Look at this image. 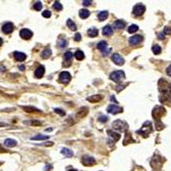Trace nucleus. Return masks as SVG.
<instances>
[{
	"instance_id": "obj_1",
	"label": "nucleus",
	"mask_w": 171,
	"mask_h": 171,
	"mask_svg": "<svg viewBox=\"0 0 171 171\" xmlns=\"http://www.w3.org/2000/svg\"><path fill=\"white\" fill-rule=\"evenodd\" d=\"M159 90L163 96L161 102H171V85L167 81L163 79L159 81Z\"/></svg>"
},
{
	"instance_id": "obj_2",
	"label": "nucleus",
	"mask_w": 171,
	"mask_h": 171,
	"mask_svg": "<svg viewBox=\"0 0 171 171\" xmlns=\"http://www.w3.org/2000/svg\"><path fill=\"white\" fill-rule=\"evenodd\" d=\"M165 114V109L164 107H161V106H157V107L154 108L153 110V117L155 119V122H156V129L157 130H161L162 128H164V125L163 123L160 122V119L163 115Z\"/></svg>"
},
{
	"instance_id": "obj_3",
	"label": "nucleus",
	"mask_w": 171,
	"mask_h": 171,
	"mask_svg": "<svg viewBox=\"0 0 171 171\" xmlns=\"http://www.w3.org/2000/svg\"><path fill=\"white\" fill-rule=\"evenodd\" d=\"M152 131H153V125H152L151 121H146L143 123L142 128H140L139 130H137L136 132L138 134H140V135H142V136L146 137V136H148Z\"/></svg>"
},
{
	"instance_id": "obj_4",
	"label": "nucleus",
	"mask_w": 171,
	"mask_h": 171,
	"mask_svg": "<svg viewBox=\"0 0 171 171\" xmlns=\"http://www.w3.org/2000/svg\"><path fill=\"white\" fill-rule=\"evenodd\" d=\"M113 127H114V129H117L118 131L124 132L128 129V124L122 120H116L113 122Z\"/></svg>"
},
{
	"instance_id": "obj_5",
	"label": "nucleus",
	"mask_w": 171,
	"mask_h": 171,
	"mask_svg": "<svg viewBox=\"0 0 171 171\" xmlns=\"http://www.w3.org/2000/svg\"><path fill=\"white\" fill-rule=\"evenodd\" d=\"M110 78L115 82H119V81L123 80L125 78V74L122 71H115L110 75Z\"/></svg>"
},
{
	"instance_id": "obj_6",
	"label": "nucleus",
	"mask_w": 171,
	"mask_h": 171,
	"mask_svg": "<svg viewBox=\"0 0 171 171\" xmlns=\"http://www.w3.org/2000/svg\"><path fill=\"white\" fill-rule=\"evenodd\" d=\"M97 48L102 51L104 55H108V54L111 52V48H108V43L106 41H100L99 44H97Z\"/></svg>"
},
{
	"instance_id": "obj_7",
	"label": "nucleus",
	"mask_w": 171,
	"mask_h": 171,
	"mask_svg": "<svg viewBox=\"0 0 171 171\" xmlns=\"http://www.w3.org/2000/svg\"><path fill=\"white\" fill-rule=\"evenodd\" d=\"M145 12H146V6L142 3L136 4L133 7V9H132V12H133V15L135 17H137V15H142Z\"/></svg>"
},
{
	"instance_id": "obj_8",
	"label": "nucleus",
	"mask_w": 171,
	"mask_h": 171,
	"mask_svg": "<svg viewBox=\"0 0 171 171\" xmlns=\"http://www.w3.org/2000/svg\"><path fill=\"white\" fill-rule=\"evenodd\" d=\"M59 81H61L62 83H69L70 80H71V74H70L69 72H62L61 74H59Z\"/></svg>"
},
{
	"instance_id": "obj_9",
	"label": "nucleus",
	"mask_w": 171,
	"mask_h": 171,
	"mask_svg": "<svg viewBox=\"0 0 171 171\" xmlns=\"http://www.w3.org/2000/svg\"><path fill=\"white\" fill-rule=\"evenodd\" d=\"M107 111L110 114H114V115H116V114H119V113H122L123 112V109L118 107V106H114V105H110L107 109Z\"/></svg>"
},
{
	"instance_id": "obj_10",
	"label": "nucleus",
	"mask_w": 171,
	"mask_h": 171,
	"mask_svg": "<svg viewBox=\"0 0 171 171\" xmlns=\"http://www.w3.org/2000/svg\"><path fill=\"white\" fill-rule=\"evenodd\" d=\"M82 164L84 166H91L96 164V160L90 156H84L82 158Z\"/></svg>"
},
{
	"instance_id": "obj_11",
	"label": "nucleus",
	"mask_w": 171,
	"mask_h": 171,
	"mask_svg": "<svg viewBox=\"0 0 171 171\" xmlns=\"http://www.w3.org/2000/svg\"><path fill=\"white\" fill-rule=\"evenodd\" d=\"M20 36L22 38H24V39L28 40L32 36H33V32H32L31 30H29V29H22L21 32H20Z\"/></svg>"
},
{
	"instance_id": "obj_12",
	"label": "nucleus",
	"mask_w": 171,
	"mask_h": 171,
	"mask_svg": "<svg viewBox=\"0 0 171 171\" xmlns=\"http://www.w3.org/2000/svg\"><path fill=\"white\" fill-rule=\"evenodd\" d=\"M112 61L116 65H118V66H122V65L124 64V59L118 53H114L113 54V55H112Z\"/></svg>"
},
{
	"instance_id": "obj_13",
	"label": "nucleus",
	"mask_w": 171,
	"mask_h": 171,
	"mask_svg": "<svg viewBox=\"0 0 171 171\" xmlns=\"http://www.w3.org/2000/svg\"><path fill=\"white\" fill-rule=\"evenodd\" d=\"M13 29H15V26H13L12 23H6L2 26V31L5 34H10L13 31Z\"/></svg>"
},
{
	"instance_id": "obj_14",
	"label": "nucleus",
	"mask_w": 171,
	"mask_h": 171,
	"mask_svg": "<svg viewBox=\"0 0 171 171\" xmlns=\"http://www.w3.org/2000/svg\"><path fill=\"white\" fill-rule=\"evenodd\" d=\"M142 41V37L140 35H134L129 39V43L131 45H136L138 43H140Z\"/></svg>"
},
{
	"instance_id": "obj_15",
	"label": "nucleus",
	"mask_w": 171,
	"mask_h": 171,
	"mask_svg": "<svg viewBox=\"0 0 171 171\" xmlns=\"http://www.w3.org/2000/svg\"><path fill=\"white\" fill-rule=\"evenodd\" d=\"M44 72H45L44 67H43V66H39L36 69V71H35V77H36V78L43 77V75H44Z\"/></svg>"
},
{
	"instance_id": "obj_16",
	"label": "nucleus",
	"mask_w": 171,
	"mask_h": 171,
	"mask_svg": "<svg viewBox=\"0 0 171 171\" xmlns=\"http://www.w3.org/2000/svg\"><path fill=\"white\" fill-rule=\"evenodd\" d=\"M108 134H109V136H110V137L114 140V142H118V140L120 139V137H121L120 134H119V133H116V132H113L112 130H108Z\"/></svg>"
},
{
	"instance_id": "obj_17",
	"label": "nucleus",
	"mask_w": 171,
	"mask_h": 171,
	"mask_svg": "<svg viewBox=\"0 0 171 171\" xmlns=\"http://www.w3.org/2000/svg\"><path fill=\"white\" fill-rule=\"evenodd\" d=\"M4 145L6 146L7 148H13V146H15L18 145V142L15 139H12V138H7V139H5Z\"/></svg>"
},
{
	"instance_id": "obj_18",
	"label": "nucleus",
	"mask_w": 171,
	"mask_h": 171,
	"mask_svg": "<svg viewBox=\"0 0 171 171\" xmlns=\"http://www.w3.org/2000/svg\"><path fill=\"white\" fill-rule=\"evenodd\" d=\"M15 59H17L18 62H23V61H25V59H26L27 55L25 53H23V52L17 51V52H15Z\"/></svg>"
},
{
	"instance_id": "obj_19",
	"label": "nucleus",
	"mask_w": 171,
	"mask_h": 171,
	"mask_svg": "<svg viewBox=\"0 0 171 171\" xmlns=\"http://www.w3.org/2000/svg\"><path fill=\"white\" fill-rule=\"evenodd\" d=\"M102 96H99V94H96V96L87 97V100L90 102H99V100H102Z\"/></svg>"
},
{
	"instance_id": "obj_20",
	"label": "nucleus",
	"mask_w": 171,
	"mask_h": 171,
	"mask_svg": "<svg viewBox=\"0 0 171 171\" xmlns=\"http://www.w3.org/2000/svg\"><path fill=\"white\" fill-rule=\"evenodd\" d=\"M102 34L106 35V36H110V35L113 34V29L111 26H106L104 29H102Z\"/></svg>"
},
{
	"instance_id": "obj_21",
	"label": "nucleus",
	"mask_w": 171,
	"mask_h": 171,
	"mask_svg": "<svg viewBox=\"0 0 171 171\" xmlns=\"http://www.w3.org/2000/svg\"><path fill=\"white\" fill-rule=\"evenodd\" d=\"M23 109L28 113H41V111L38 110L36 108H34V107H23Z\"/></svg>"
},
{
	"instance_id": "obj_22",
	"label": "nucleus",
	"mask_w": 171,
	"mask_h": 171,
	"mask_svg": "<svg viewBox=\"0 0 171 171\" xmlns=\"http://www.w3.org/2000/svg\"><path fill=\"white\" fill-rule=\"evenodd\" d=\"M50 55H51V50H50V48H45V49L43 50L42 53H41L42 59H48Z\"/></svg>"
},
{
	"instance_id": "obj_23",
	"label": "nucleus",
	"mask_w": 171,
	"mask_h": 171,
	"mask_svg": "<svg viewBox=\"0 0 171 171\" xmlns=\"http://www.w3.org/2000/svg\"><path fill=\"white\" fill-rule=\"evenodd\" d=\"M89 15H90V12H89V10L87 9H81L79 12V15L81 18H87L89 17Z\"/></svg>"
},
{
	"instance_id": "obj_24",
	"label": "nucleus",
	"mask_w": 171,
	"mask_h": 171,
	"mask_svg": "<svg viewBox=\"0 0 171 171\" xmlns=\"http://www.w3.org/2000/svg\"><path fill=\"white\" fill-rule=\"evenodd\" d=\"M48 137H49V135H42V134H39V135H36V136L31 137V139H32V140H45V139H47Z\"/></svg>"
},
{
	"instance_id": "obj_25",
	"label": "nucleus",
	"mask_w": 171,
	"mask_h": 171,
	"mask_svg": "<svg viewBox=\"0 0 171 171\" xmlns=\"http://www.w3.org/2000/svg\"><path fill=\"white\" fill-rule=\"evenodd\" d=\"M87 33L89 35V37H96L97 34H99V31H97V29L96 28H90L88 30Z\"/></svg>"
},
{
	"instance_id": "obj_26",
	"label": "nucleus",
	"mask_w": 171,
	"mask_h": 171,
	"mask_svg": "<svg viewBox=\"0 0 171 171\" xmlns=\"http://www.w3.org/2000/svg\"><path fill=\"white\" fill-rule=\"evenodd\" d=\"M114 27H115V29H123L125 27V23L123 21H117L114 24Z\"/></svg>"
},
{
	"instance_id": "obj_27",
	"label": "nucleus",
	"mask_w": 171,
	"mask_h": 171,
	"mask_svg": "<svg viewBox=\"0 0 171 171\" xmlns=\"http://www.w3.org/2000/svg\"><path fill=\"white\" fill-rule=\"evenodd\" d=\"M58 44H59V46L61 48H64V47H66V46L68 45V41L65 39V38H59V41H58Z\"/></svg>"
},
{
	"instance_id": "obj_28",
	"label": "nucleus",
	"mask_w": 171,
	"mask_h": 171,
	"mask_svg": "<svg viewBox=\"0 0 171 171\" xmlns=\"http://www.w3.org/2000/svg\"><path fill=\"white\" fill-rule=\"evenodd\" d=\"M67 26L69 27L71 30H73V31H76V30H77V26H76V24L72 20H68L67 21Z\"/></svg>"
},
{
	"instance_id": "obj_29",
	"label": "nucleus",
	"mask_w": 171,
	"mask_h": 171,
	"mask_svg": "<svg viewBox=\"0 0 171 171\" xmlns=\"http://www.w3.org/2000/svg\"><path fill=\"white\" fill-rule=\"evenodd\" d=\"M62 154L64 155V156H66V157H72L73 155V152L70 150V149H67V148H65V149H63V150H62Z\"/></svg>"
},
{
	"instance_id": "obj_30",
	"label": "nucleus",
	"mask_w": 171,
	"mask_h": 171,
	"mask_svg": "<svg viewBox=\"0 0 171 171\" xmlns=\"http://www.w3.org/2000/svg\"><path fill=\"white\" fill-rule=\"evenodd\" d=\"M25 124H27V125H33V126H39V125H41L42 124V122H40V121H36V120H34V121H25L24 122Z\"/></svg>"
},
{
	"instance_id": "obj_31",
	"label": "nucleus",
	"mask_w": 171,
	"mask_h": 171,
	"mask_svg": "<svg viewBox=\"0 0 171 171\" xmlns=\"http://www.w3.org/2000/svg\"><path fill=\"white\" fill-rule=\"evenodd\" d=\"M75 58L78 59V61H82V59H84V53L83 51L81 50H77L75 52Z\"/></svg>"
},
{
	"instance_id": "obj_32",
	"label": "nucleus",
	"mask_w": 171,
	"mask_h": 171,
	"mask_svg": "<svg viewBox=\"0 0 171 171\" xmlns=\"http://www.w3.org/2000/svg\"><path fill=\"white\" fill-rule=\"evenodd\" d=\"M107 18H108V12H106V10H104V12H100L99 13V21H105Z\"/></svg>"
},
{
	"instance_id": "obj_33",
	"label": "nucleus",
	"mask_w": 171,
	"mask_h": 171,
	"mask_svg": "<svg viewBox=\"0 0 171 171\" xmlns=\"http://www.w3.org/2000/svg\"><path fill=\"white\" fill-rule=\"evenodd\" d=\"M72 58H73V53L71 51H67V52L65 53V61L69 62V64H70V62H71Z\"/></svg>"
},
{
	"instance_id": "obj_34",
	"label": "nucleus",
	"mask_w": 171,
	"mask_h": 171,
	"mask_svg": "<svg viewBox=\"0 0 171 171\" xmlns=\"http://www.w3.org/2000/svg\"><path fill=\"white\" fill-rule=\"evenodd\" d=\"M152 50H153V52H154L155 54H160V53H161L162 48L160 47L159 45H154L153 48H152Z\"/></svg>"
},
{
	"instance_id": "obj_35",
	"label": "nucleus",
	"mask_w": 171,
	"mask_h": 171,
	"mask_svg": "<svg viewBox=\"0 0 171 171\" xmlns=\"http://www.w3.org/2000/svg\"><path fill=\"white\" fill-rule=\"evenodd\" d=\"M87 112H88V111H87V108H83V109H81V110H80V112L79 113H78V117H84V116H85L86 115V114H87Z\"/></svg>"
},
{
	"instance_id": "obj_36",
	"label": "nucleus",
	"mask_w": 171,
	"mask_h": 171,
	"mask_svg": "<svg viewBox=\"0 0 171 171\" xmlns=\"http://www.w3.org/2000/svg\"><path fill=\"white\" fill-rule=\"evenodd\" d=\"M128 140L129 142H134L133 139L131 138V134H129V133H126L125 135V139H124V145H128Z\"/></svg>"
},
{
	"instance_id": "obj_37",
	"label": "nucleus",
	"mask_w": 171,
	"mask_h": 171,
	"mask_svg": "<svg viewBox=\"0 0 171 171\" xmlns=\"http://www.w3.org/2000/svg\"><path fill=\"white\" fill-rule=\"evenodd\" d=\"M53 8L54 9H56V10H62L63 9V5L61 4V2H59V1H56V2H54V4H53Z\"/></svg>"
},
{
	"instance_id": "obj_38",
	"label": "nucleus",
	"mask_w": 171,
	"mask_h": 171,
	"mask_svg": "<svg viewBox=\"0 0 171 171\" xmlns=\"http://www.w3.org/2000/svg\"><path fill=\"white\" fill-rule=\"evenodd\" d=\"M137 30H138V26L132 25V26H130L129 28H128V32H129V33H135Z\"/></svg>"
},
{
	"instance_id": "obj_39",
	"label": "nucleus",
	"mask_w": 171,
	"mask_h": 171,
	"mask_svg": "<svg viewBox=\"0 0 171 171\" xmlns=\"http://www.w3.org/2000/svg\"><path fill=\"white\" fill-rule=\"evenodd\" d=\"M34 8L36 9V10H38V12H39V10H41L42 9V3L41 2H36V3H35V5H34Z\"/></svg>"
},
{
	"instance_id": "obj_40",
	"label": "nucleus",
	"mask_w": 171,
	"mask_h": 171,
	"mask_svg": "<svg viewBox=\"0 0 171 171\" xmlns=\"http://www.w3.org/2000/svg\"><path fill=\"white\" fill-rule=\"evenodd\" d=\"M42 15L44 18H50L51 17V12H49V10H45V12H42Z\"/></svg>"
},
{
	"instance_id": "obj_41",
	"label": "nucleus",
	"mask_w": 171,
	"mask_h": 171,
	"mask_svg": "<svg viewBox=\"0 0 171 171\" xmlns=\"http://www.w3.org/2000/svg\"><path fill=\"white\" fill-rule=\"evenodd\" d=\"M54 111H55V113L59 114V115H61V116H64L65 114H66L63 110H62V109H55V110H54Z\"/></svg>"
},
{
	"instance_id": "obj_42",
	"label": "nucleus",
	"mask_w": 171,
	"mask_h": 171,
	"mask_svg": "<svg viewBox=\"0 0 171 171\" xmlns=\"http://www.w3.org/2000/svg\"><path fill=\"white\" fill-rule=\"evenodd\" d=\"M82 3L83 5H85V6H88V5H90L92 3V1H90V0H84Z\"/></svg>"
},
{
	"instance_id": "obj_43",
	"label": "nucleus",
	"mask_w": 171,
	"mask_h": 171,
	"mask_svg": "<svg viewBox=\"0 0 171 171\" xmlns=\"http://www.w3.org/2000/svg\"><path fill=\"white\" fill-rule=\"evenodd\" d=\"M108 119H109V118L107 117V116H100L99 121H100V122H107Z\"/></svg>"
},
{
	"instance_id": "obj_44",
	"label": "nucleus",
	"mask_w": 171,
	"mask_h": 171,
	"mask_svg": "<svg viewBox=\"0 0 171 171\" xmlns=\"http://www.w3.org/2000/svg\"><path fill=\"white\" fill-rule=\"evenodd\" d=\"M164 34H171V29L169 28V27H165Z\"/></svg>"
},
{
	"instance_id": "obj_45",
	"label": "nucleus",
	"mask_w": 171,
	"mask_h": 171,
	"mask_svg": "<svg viewBox=\"0 0 171 171\" xmlns=\"http://www.w3.org/2000/svg\"><path fill=\"white\" fill-rule=\"evenodd\" d=\"M74 39H75V41H80V40H81V34L77 33V34L75 35V38H74Z\"/></svg>"
},
{
	"instance_id": "obj_46",
	"label": "nucleus",
	"mask_w": 171,
	"mask_h": 171,
	"mask_svg": "<svg viewBox=\"0 0 171 171\" xmlns=\"http://www.w3.org/2000/svg\"><path fill=\"white\" fill-rule=\"evenodd\" d=\"M166 73H167V75L169 76V77H171V65L169 67L167 68V70H166Z\"/></svg>"
},
{
	"instance_id": "obj_47",
	"label": "nucleus",
	"mask_w": 171,
	"mask_h": 171,
	"mask_svg": "<svg viewBox=\"0 0 171 171\" xmlns=\"http://www.w3.org/2000/svg\"><path fill=\"white\" fill-rule=\"evenodd\" d=\"M158 36H159V39H164V38H165V34L163 33V32H161V33L158 34Z\"/></svg>"
},
{
	"instance_id": "obj_48",
	"label": "nucleus",
	"mask_w": 171,
	"mask_h": 171,
	"mask_svg": "<svg viewBox=\"0 0 171 171\" xmlns=\"http://www.w3.org/2000/svg\"><path fill=\"white\" fill-rule=\"evenodd\" d=\"M50 167H51V165H46V167H45V171L50 170Z\"/></svg>"
},
{
	"instance_id": "obj_49",
	"label": "nucleus",
	"mask_w": 171,
	"mask_h": 171,
	"mask_svg": "<svg viewBox=\"0 0 171 171\" xmlns=\"http://www.w3.org/2000/svg\"><path fill=\"white\" fill-rule=\"evenodd\" d=\"M5 126H7V124H5V123H2V122H0V127H5Z\"/></svg>"
},
{
	"instance_id": "obj_50",
	"label": "nucleus",
	"mask_w": 171,
	"mask_h": 171,
	"mask_svg": "<svg viewBox=\"0 0 171 171\" xmlns=\"http://www.w3.org/2000/svg\"><path fill=\"white\" fill-rule=\"evenodd\" d=\"M0 152H1V153H4V152H5V150H4L3 148H2L1 146H0Z\"/></svg>"
},
{
	"instance_id": "obj_51",
	"label": "nucleus",
	"mask_w": 171,
	"mask_h": 171,
	"mask_svg": "<svg viewBox=\"0 0 171 171\" xmlns=\"http://www.w3.org/2000/svg\"><path fill=\"white\" fill-rule=\"evenodd\" d=\"M20 69L22 70V71H24V70H25V67H24V66H20Z\"/></svg>"
},
{
	"instance_id": "obj_52",
	"label": "nucleus",
	"mask_w": 171,
	"mask_h": 171,
	"mask_svg": "<svg viewBox=\"0 0 171 171\" xmlns=\"http://www.w3.org/2000/svg\"><path fill=\"white\" fill-rule=\"evenodd\" d=\"M2 43H3V40H2V38H0V46L2 45Z\"/></svg>"
},
{
	"instance_id": "obj_53",
	"label": "nucleus",
	"mask_w": 171,
	"mask_h": 171,
	"mask_svg": "<svg viewBox=\"0 0 171 171\" xmlns=\"http://www.w3.org/2000/svg\"><path fill=\"white\" fill-rule=\"evenodd\" d=\"M3 70H4L3 67H0V72H3Z\"/></svg>"
},
{
	"instance_id": "obj_54",
	"label": "nucleus",
	"mask_w": 171,
	"mask_h": 171,
	"mask_svg": "<svg viewBox=\"0 0 171 171\" xmlns=\"http://www.w3.org/2000/svg\"><path fill=\"white\" fill-rule=\"evenodd\" d=\"M69 171H77V170H75V169H71V170H69Z\"/></svg>"
}]
</instances>
